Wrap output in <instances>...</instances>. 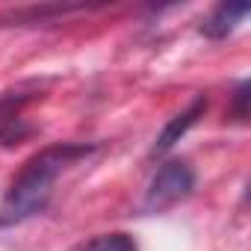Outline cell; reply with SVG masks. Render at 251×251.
Returning a JSON list of instances; mask_svg holds the SVG:
<instances>
[{"label": "cell", "mask_w": 251, "mask_h": 251, "mask_svg": "<svg viewBox=\"0 0 251 251\" xmlns=\"http://www.w3.org/2000/svg\"><path fill=\"white\" fill-rule=\"evenodd\" d=\"M92 151H95V145L65 142V145H50V148L39 151L36 157H30L21 166V172L15 175V180L9 183L3 201H0V227L21 225V222L33 219L36 213H42L53 195L56 177L68 166L86 160Z\"/></svg>", "instance_id": "cell-1"}, {"label": "cell", "mask_w": 251, "mask_h": 251, "mask_svg": "<svg viewBox=\"0 0 251 251\" xmlns=\"http://www.w3.org/2000/svg\"><path fill=\"white\" fill-rule=\"evenodd\" d=\"M195 189V172L186 160H169L151 180L145 192V210L148 213H163L183 198H189Z\"/></svg>", "instance_id": "cell-2"}, {"label": "cell", "mask_w": 251, "mask_h": 251, "mask_svg": "<svg viewBox=\"0 0 251 251\" xmlns=\"http://www.w3.org/2000/svg\"><path fill=\"white\" fill-rule=\"evenodd\" d=\"M207 112V98L204 95H198V98H192V103L183 109V112H177L166 127H163V133L157 136V142H154V148H151V157H163V154H169L186 133H189V127H195L198 124V118Z\"/></svg>", "instance_id": "cell-3"}, {"label": "cell", "mask_w": 251, "mask_h": 251, "mask_svg": "<svg viewBox=\"0 0 251 251\" xmlns=\"http://www.w3.org/2000/svg\"><path fill=\"white\" fill-rule=\"evenodd\" d=\"M248 15V6L245 3H219L201 24V36L207 39H227L236 24Z\"/></svg>", "instance_id": "cell-4"}, {"label": "cell", "mask_w": 251, "mask_h": 251, "mask_svg": "<svg viewBox=\"0 0 251 251\" xmlns=\"http://www.w3.org/2000/svg\"><path fill=\"white\" fill-rule=\"evenodd\" d=\"M74 251H139L136 239L130 233H100V236H92L89 242H80Z\"/></svg>", "instance_id": "cell-5"}, {"label": "cell", "mask_w": 251, "mask_h": 251, "mask_svg": "<svg viewBox=\"0 0 251 251\" xmlns=\"http://www.w3.org/2000/svg\"><path fill=\"white\" fill-rule=\"evenodd\" d=\"M245 98H248V83H242L236 92V115L239 118H245Z\"/></svg>", "instance_id": "cell-6"}]
</instances>
